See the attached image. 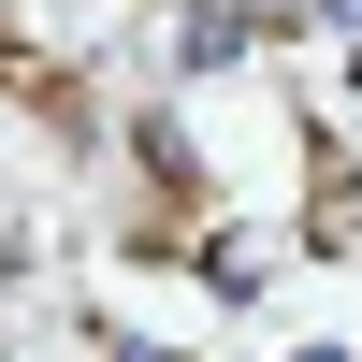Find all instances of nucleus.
<instances>
[{
	"mask_svg": "<svg viewBox=\"0 0 362 362\" xmlns=\"http://www.w3.org/2000/svg\"><path fill=\"white\" fill-rule=\"evenodd\" d=\"M290 362H362V348H290Z\"/></svg>",
	"mask_w": 362,
	"mask_h": 362,
	"instance_id": "nucleus-1",
	"label": "nucleus"
}]
</instances>
